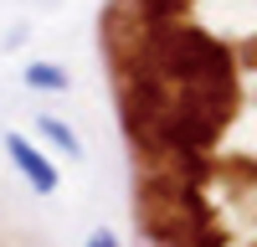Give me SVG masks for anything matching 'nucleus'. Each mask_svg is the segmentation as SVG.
Segmentation results:
<instances>
[{"label": "nucleus", "instance_id": "obj_1", "mask_svg": "<svg viewBox=\"0 0 257 247\" xmlns=\"http://www.w3.org/2000/svg\"><path fill=\"white\" fill-rule=\"evenodd\" d=\"M134 67L170 88H231V52L201 26H180V21L139 31Z\"/></svg>", "mask_w": 257, "mask_h": 247}, {"label": "nucleus", "instance_id": "obj_2", "mask_svg": "<svg viewBox=\"0 0 257 247\" xmlns=\"http://www.w3.org/2000/svg\"><path fill=\"white\" fill-rule=\"evenodd\" d=\"M0 144H6L16 175L26 180L36 196H57V191H62V170H57V160L41 150L36 139H26V134H0Z\"/></svg>", "mask_w": 257, "mask_h": 247}, {"label": "nucleus", "instance_id": "obj_3", "mask_svg": "<svg viewBox=\"0 0 257 247\" xmlns=\"http://www.w3.org/2000/svg\"><path fill=\"white\" fill-rule=\"evenodd\" d=\"M31 129H36V139L47 144V150H57L62 160H72V165L82 160V139L72 134V124H67V118H57V113H41V118L31 124Z\"/></svg>", "mask_w": 257, "mask_h": 247}, {"label": "nucleus", "instance_id": "obj_4", "mask_svg": "<svg viewBox=\"0 0 257 247\" xmlns=\"http://www.w3.org/2000/svg\"><path fill=\"white\" fill-rule=\"evenodd\" d=\"M21 82H26L31 93H67L72 88V72L62 67V62H47V57H36L21 67Z\"/></svg>", "mask_w": 257, "mask_h": 247}, {"label": "nucleus", "instance_id": "obj_5", "mask_svg": "<svg viewBox=\"0 0 257 247\" xmlns=\"http://www.w3.org/2000/svg\"><path fill=\"white\" fill-rule=\"evenodd\" d=\"M82 247H123V242H118V232H113V226H93Z\"/></svg>", "mask_w": 257, "mask_h": 247}]
</instances>
